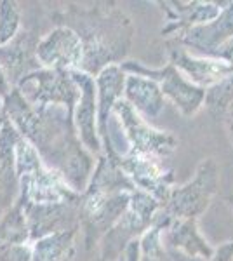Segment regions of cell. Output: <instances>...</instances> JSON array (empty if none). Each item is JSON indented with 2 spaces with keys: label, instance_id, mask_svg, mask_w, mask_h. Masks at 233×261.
<instances>
[{
  "label": "cell",
  "instance_id": "6da1fadb",
  "mask_svg": "<svg viewBox=\"0 0 233 261\" xmlns=\"http://www.w3.org/2000/svg\"><path fill=\"white\" fill-rule=\"evenodd\" d=\"M115 117L118 119L127 141L133 146L134 153H169L174 150L176 140L171 134H164L160 130L151 129L139 113L127 103L125 99H118L113 107Z\"/></svg>",
  "mask_w": 233,
  "mask_h": 261
},
{
  "label": "cell",
  "instance_id": "7a4b0ae2",
  "mask_svg": "<svg viewBox=\"0 0 233 261\" xmlns=\"http://www.w3.org/2000/svg\"><path fill=\"white\" fill-rule=\"evenodd\" d=\"M124 68L129 71H136L139 77H146L150 81L159 82L162 94L169 96L174 101L176 107H179V110L185 115H193L205 98L204 91L200 87H195L192 82L185 81V77H181V73L172 65L165 66L162 70H146L139 63L129 61L124 65Z\"/></svg>",
  "mask_w": 233,
  "mask_h": 261
},
{
  "label": "cell",
  "instance_id": "3957f363",
  "mask_svg": "<svg viewBox=\"0 0 233 261\" xmlns=\"http://www.w3.org/2000/svg\"><path fill=\"white\" fill-rule=\"evenodd\" d=\"M216 174L214 166L211 162L202 164L197 171V178L186 187H181L172 192L169 199V209L174 216L192 218L200 214L207 207L211 195L214 192Z\"/></svg>",
  "mask_w": 233,
  "mask_h": 261
},
{
  "label": "cell",
  "instance_id": "277c9868",
  "mask_svg": "<svg viewBox=\"0 0 233 261\" xmlns=\"http://www.w3.org/2000/svg\"><path fill=\"white\" fill-rule=\"evenodd\" d=\"M84 47L77 33L70 28H58L37 47V58L50 68H75L80 66Z\"/></svg>",
  "mask_w": 233,
  "mask_h": 261
},
{
  "label": "cell",
  "instance_id": "5b68a950",
  "mask_svg": "<svg viewBox=\"0 0 233 261\" xmlns=\"http://www.w3.org/2000/svg\"><path fill=\"white\" fill-rule=\"evenodd\" d=\"M127 103L136 110L143 119H155L164 108V94L155 81L139 75H129L125 81Z\"/></svg>",
  "mask_w": 233,
  "mask_h": 261
},
{
  "label": "cell",
  "instance_id": "8992f818",
  "mask_svg": "<svg viewBox=\"0 0 233 261\" xmlns=\"http://www.w3.org/2000/svg\"><path fill=\"white\" fill-rule=\"evenodd\" d=\"M73 81L80 86V101L77 107V124L82 134L84 143L92 150L99 148V143L96 138V103H94V81L89 75L73 71Z\"/></svg>",
  "mask_w": 233,
  "mask_h": 261
},
{
  "label": "cell",
  "instance_id": "52a82bcc",
  "mask_svg": "<svg viewBox=\"0 0 233 261\" xmlns=\"http://www.w3.org/2000/svg\"><path fill=\"white\" fill-rule=\"evenodd\" d=\"M125 79L118 66L112 65L101 71L97 77V87H99V133L107 138L110 113L118 101L124 89Z\"/></svg>",
  "mask_w": 233,
  "mask_h": 261
},
{
  "label": "cell",
  "instance_id": "ba28073f",
  "mask_svg": "<svg viewBox=\"0 0 233 261\" xmlns=\"http://www.w3.org/2000/svg\"><path fill=\"white\" fill-rule=\"evenodd\" d=\"M172 66H179L181 70L188 73V77L193 82L200 86H209L218 81H221L224 75H228L231 68L224 63L218 61H205V60H195L185 54L183 50H172Z\"/></svg>",
  "mask_w": 233,
  "mask_h": 261
},
{
  "label": "cell",
  "instance_id": "9c48e42d",
  "mask_svg": "<svg viewBox=\"0 0 233 261\" xmlns=\"http://www.w3.org/2000/svg\"><path fill=\"white\" fill-rule=\"evenodd\" d=\"M18 19L19 18L14 9V4H0V44L14 37V32L18 30Z\"/></svg>",
  "mask_w": 233,
  "mask_h": 261
},
{
  "label": "cell",
  "instance_id": "30bf717a",
  "mask_svg": "<svg viewBox=\"0 0 233 261\" xmlns=\"http://www.w3.org/2000/svg\"><path fill=\"white\" fill-rule=\"evenodd\" d=\"M231 256H233V246H224L221 251H218V254L214 256L213 261H231Z\"/></svg>",
  "mask_w": 233,
  "mask_h": 261
}]
</instances>
